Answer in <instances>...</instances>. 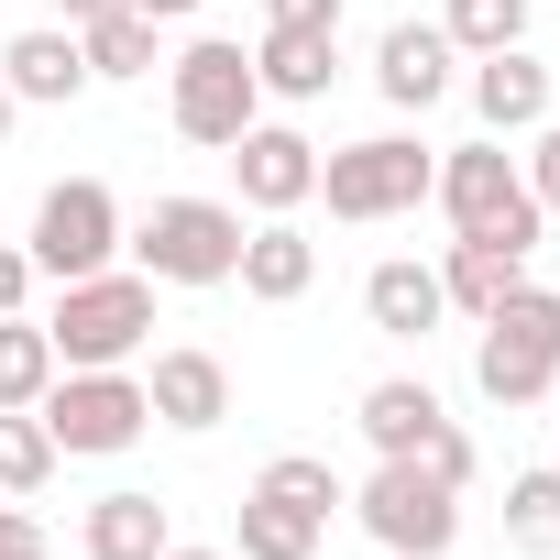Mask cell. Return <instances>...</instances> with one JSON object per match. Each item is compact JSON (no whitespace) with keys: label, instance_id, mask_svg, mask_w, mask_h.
Wrapping results in <instances>:
<instances>
[{"label":"cell","instance_id":"25","mask_svg":"<svg viewBox=\"0 0 560 560\" xmlns=\"http://www.w3.org/2000/svg\"><path fill=\"white\" fill-rule=\"evenodd\" d=\"M56 462H67V451L45 440V418H34V407H0V494H45V483H56Z\"/></svg>","mask_w":560,"mask_h":560},{"label":"cell","instance_id":"3","mask_svg":"<svg viewBox=\"0 0 560 560\" xmlns=\"http://www.w3.org/2000/svg\"><path fill=\"white\" fill-rule=\"evenodd\" d=\"M472 385L494 407H538L560 385V287H505L472 341Z\"/></svg>","mask_w":560,"mask_h":560},{"label":"cell","instance_id":"29","mask_svg":"<svg viewBox=\"0 0 560 560\" xmlns=\"http://www.w3.org/2000/svg\"><path fill=\"white\" fill-rule=\"evenodd\" d=\"M34 287H45V275H34V253H23V242H0V319H12Z\"/></svg>","mask_w":560,"mask_h":560},{"label":"cell","instance_id":"4","mask_svg":"<svg viewBox=\"0 0 560 560\" xmlns=\"http://www.w3.org/2000/svg\"><path fill=\"white\" fill-rule=\"evenodd\" d=\"M165 121H176L187 143L231 154V143L264 121V78H253V56H242L231 34H198V45L165 67Z\"/></svg>","mask_w":560,"mask_h":560},{"label":"cell","instance_id":"19","mask_svg":"<svg viewBox=\"0 0 560 560\" xmlns=\"http://www.w3.org/2000/svg\"><path fill=\"white\" fill-rule=\"evenodd\" d=\"M352 418H363V440H374V462H407V451H418V440H429V429H440L451 407L429 396V374H374Z\"/></svg>","mask_w":560,"mask_h":560},{"label":"cell","instance_id":"20","mask_svg":"<svg viewBox=\"0 0 560 560\" xmlns=\"http://www.w3.org/2000/svg\"><path fill=\"white\" fill-rule=\"evenodd\" d=\"M319 538H330V516L319 505H298V494H242V516H231V549L242 560H319Z\"/></svg>","mask_w":560,"mask_h":560},{"label":"cell","instance_id":"17","mask_svg":"<svg viewBox=\"0 0 560 560\" xmlns=\"http://www.w3.org/2000/svg\"><path fill=\"white\" fill-rule=\"evenodd\" d=\"M253 78H264V100L308 110V100H330V78H341V34H298V23H264V45H253Z\"/></svg>","mask_w":560,"mask_h":560},{"label":"cell","instance_id":"21","mask_svg":"<svg viewBox=\"0 0 560 560\" xmlns=\"http://www.w3.org/2000/svg\"><path fill=\"white\" fill-rule=\"evenodd\" d=\"M505 287H527V253H516V242H494V231H462V242H451V264H440V298H451L462 319H483Z\"/></svg>","mask_w":560,"mask_h":560},{"label":"cell","instance_id":"28","mask_svg":"<svg viewBox=\"0 0 560 560\" xmlns=\"http://www.w3.org/2000/svg\"><path fill=\"white\" fill-rule=\"evenodd\" d=\"M407 462H429V472H440V483H451V494H462V483H472V440H462V429H451V418H440V429H429V440H418V451H407Z\"/></svg>","mask_w":560,"mask_h":560},{"label":"cell","instance_id":"32","mask_svg":"<svg viewBox=\"0 0 560 560\" xmlns=\"http://www.w3.org/2000/svg\"><path fill=\"white\" fill-rule=\"evenodd\" d=\"M121 12H143V23H187L198 0H121Z\"/></svg>","mask_w":560,"mask_h":560},{"label":"cell","instance_id":"13","mask_svg":"<svg viewBox=\"0 0 560 560\" xmlns=\"http://www.w3.org/2000/svg\"><path fill=\"white\" fill-rule=\"evenodd\" d=\"M231 287L264 298V308H298V298L319 287V242H308L298 220H253V231H242V264H231Z\"/></svg>","mask_w":560,"mask_h":560},{"label":"cell","instance_id":"2","mask_svg":"<svg viewBox=\"0 0 560 560\" xmlns=\"http://www.w3.org/2000/svg\"><path fill=\"white\" fill-rule=\"evenodd\" d=\"M121 253L154 275V287H231L242 198H154L143 220H121Z\"/></svg>","mask_w":560,"mask_h":560},{"label":"cell","instance_id":"26","mask_svg":"<svg viewBox=\"0 0 560 560\" xmlns=\"http://www.w3.org/2000/svg\"><path fill=\"white\" fill-rule=\"evenodd\" d=\"M527 12H538V0H451L440 34H451L462 56H494V45H527Z\"/></svg>","mask_w":560,"mask_h":560},{"label":"cell","instance_id":"33","mask_svg":"<svg viewBox=\"0 0 560 560\" xmlns=\"http://www.w3.org/2000/svg\"><path fill=\"white\" fill-rule=\"evenodd\" d=\"M100 12H121V0H67V23H100Z\"/></svg>","mask_w":560,"mask_h":560},{"label":"cell","instance_id":"5","mask_svg":"<svg viewBox=\"0 0 560 560\" xmlns=\"http://www.w3.org/2000/svg\"><path fill=\"white\" fill-rule=\"evenodd\" d=\"M341 505H352L363 538L396 549V560H451V538H462V494H451L429 462H374Z\"/></svg>","mask_w":560,"mask_h":560},{"label":"cell","instance_id":"34","mask_svg":"<svg viewBox=\"0 0 560 560\" xmlns=\"http://www.w3.org/2000/svg\"><path fill=\"white\" fill-rule=\"evenodd\" d=\"M12 121H23V100H12V89H0V143H12Z\"/></svg>","mask_w":560,"mask_h":560},{"label":"cell","instance_id":"27","mask_svg":"<svg viewBox=\"0 0 560 560\" xmlns=\"http://www.w3.org/2000/svg\"><path fill=\"white\" fill-rule=\"evenodd\" d=\"M516 165H527V198H538V209H549V220H560V121H538V132H527V154H516Z\"/></svg>","mask_w":560,"mask_h":560},{"label":"cell","instance_id":"7","mask_svg":"<svg viewBox=\"0 0 560 560\" xmlns=\"http://www.w3.org/2000/svg\"><path fill=\"white\" fill-rule=\"evenodd\" d=\"M429 176H440V154H429L418 132H363V143L319 154V198H330V220H407V209L429 198Z\"/></svg>","mask_w":560,"mask_h":560},{"label":"cell","instance_id":"9","mask_svg":"<svg viewBox=\"0 0 560 560\" xmlns=\"http://www.w3.org/2000/svg\"><path fill=\"white\" fill-rule=\"evenodd\" d=\"M23 253H34V275H45V287L121 264V198H110L100 176H56V187L34 198V231H23Z\"/></svg>","mask_w":560,"mask_h":560},{"label":"cell","instance_id":"11","mask_svg":"<svg viewBox=\"0 0 560 560\" xmlns=\"http://www.w3.org/2000/svg\"><path fill=\"white\" fill-rule=\"evenodd\" d=\"M143 396H154V429H187V440H209V429L231 418V363H220L209 341H176V352H154Z\"/></svg>","mask_w":560,"mask_h":560},{"label":"cell","instance_id":"1","mask_svg":"<svg viewBox=\"0 0 560 560\" xmlns=\"http://www.w3.org/2000/svg\"><path fill=\"white\" fill-rule=\"evenodd\" d=\"M56 363L67 374H100V363H132L154 341V275L143 264H100V275H67L56 287V319H45Z\"/></svg>","mask_w":560,"mask_h":560},{"label":"cell","instance_id":"24","mask_svg":"<svg viewBox=\"0 0 560 560\" xmlns=\"http://www.w3.org/2000/svg\"><path fill=\"white\" fill-rule=\"evenodd\" d=\"M505 538L527 560H560V462H538V472L505 483Z\"/></svg>","mask_w":560,"mask_h":560},{"label":"cell","instance_id":"14","mask_svg":"<svg viewBox=\"0 0 560 560\" xmlns=\"http://www.w3.org/2000/svg\"><path fill=\"white\" fill-rule=\"evenodd\" d=\"M451 67H462V45H451L440 23H385V45H374V89H385L396 110L451 100Z\"/></svg>","mask_w":560,"mask_h":560},{"label":"cell","instance_id":"16","mask_svg":"<svg viewBox=\"0 0 560 560\" xmlns=\"http://www.w3.org/2000/svg\"><path fill=\"white\" fill-rule=\"evenodd\" d=\"M472 110H483V132H494V143H505V132H538V121H549V67H538L527 45L472 56Z\"/></svg>","mask_w":560,"mask_h":560},{"label":"cell","instance_id":"23","mask_svg":"<svg viewBox=\"0 0 560 560\" xmlns=\"http://www.w3.org/2000/svg\"><path fill=\"white\" fill-rule=\"evenodd\" d=\"M67 363H56V341H45V319H0V407H45V385H56Z\"/></svg>","mask_w":560,"mask_h":560},{"label":"cell","instance_id":"30","mask_svg":"<svg viewBox=\"0 0 560 560\" xmlns=\"http://www.w3.org/2000/svg\"><path fill=\"white\" fill-rule=\"evenodd\" d=\"M264 23H298V34H341V0H264Z\"/></svg>","mask_w":560,"mask_h":560},{"label":"cell","instance_id":"18","mask_svg":"<svg viewBox=\"0 0 560 560\" xmlns=\"http://www.w3.org/2000/svg\"><path fill=\"white\" fill-rule=\"evenodd\" d=\"M78 549H89V560H165V549H176V516H165L143 483H121V494H100V505L78 516Z\"/></svg>","mask_w":560,"mask_h":560},{"label":"cell","instance_id":"8","mask_svg":"<svg viewBox=\"0 0 560 560\" xmlns=\"http://www.w3.org/2000/svg\"><path fill=\"white\" fill-rule=\"evenodd\" d=\"M429 198L451 209V231H494V242H516V253H527L538 220H549V209L527 198V165H516L494 132H483V143H451L440 176H429Z\"/></svg>","mask_w":560,"mask_h":560},{"label":"cell","instance_id":"10","mask_svg":"<svg viewBox=\"0 0 560 560\" xmlns=\"http://www.w3.org/2000/svg\"><path fill=\"white\" fill-rule=\"evenodd\" d=\"M231 187H242V209H264V220H298V209L319 198V143H308L298 121H253V132L231 143Z\"/></svg>","mask_w":560,"mask_h":560},{"label":"cell","instance_id":"31","mask_svg":"<svg viewBox=\"0 0 560 560\" xmlns=\"http://www.w3.org/2000/svg\"><path fill=\"white\" fill-rule=\"evenodd\" d=\"M0 560H56V549H45V527H34L23 505H0Z\"/></svg>","mask_w":560,"mask_h":560},{"label":"cell","instance_id":"22","mask_svg":"<svg viewBox=\"0 0 560 560\" xmlns=\"http://www.w3.org/2000/svg\"><path fill=\"white\" fill-rule=\"evenodd\" d=\"M154 34H165V23H143V12H100V23H78V45H89V89H100V78H154V67H165Z\"/></svg>","mask_w":560,"mask_h":560},{"label":"cell","instance_id":"15","mask_svg":"<svg viewBox=\"0 0 560 560\" xmlns=\"http://www.w3.org/2000/svg\"><path fill=\"white\" fill-rule=\"evenodd\" d=\"M363 319H374L385 341H429V330L451 319V298H440V264H418V253H385V264L363 275Z\"/></svg>","mask_w":560,"mask_h":560},{"label":"cell","instance_id":"6","mask_svg":"<svg viewBox=\"0 0 560 560\" xmlns=\"http://www.w3.org/2000/svg\"><path fill=\"white\" fill-rule=\"evenodd\" d=\"M34 418H45V440H56L67 462H110V451H132V440L154 429V396H143L132 363H100V374H56Z\"/></svg>","mask_w":560,"mask_h":560},{"label":"cell","instance_id":"12","mask_svg":"<svg viewBox=\"0 0 560 560\" xmlns=\"http://www.w3.org/2000/svg\"><path fill=\"white\" fill-rule=\"evenodd\" d=\"M0 89H12L23 110H67V100H89V45H78V23H34V34H12V45H0Z\"/></svg>","mask_w":560,"mask_h":560}]
</instances>
